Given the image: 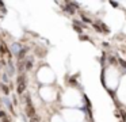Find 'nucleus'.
Masks as SVG:
<instances>
[{"label": "nucleus", "instance_id": "f257e3e1", "mask_svg": "<svg viewBox=\"0 0 126 122\" xmlns=\"http://www.w3.org/2000/svg\"><path fill=\"white\" fill-rule=\"evenodd\" d=\"M39 79L44 81H52L53 80V76H52V72L49 69H42L39 72Z\"/></svg>", "mask_w": 126, "mask_h": 122}, {"label": "nucleus", "instance_id": "f03ea898", "mask_svg": "<svg viewBox=\"0 0 126 122\" xmlns=\"http://www.w3.org/2000/svg\"><path fill=\"white\" fill-rule=\"evenodd\" d=\"M41 95L44 96V99H47V100H52L54 98V94H53V91L50 88H44L41 91Z\"/></svg>", "mask_w": 126, "mask_h": 122}, {"label": "nucleus", "instance_id": "7ed1b4c3", "mask_svg": "<svg viewBox=\"0 0 126 122\" xmlns=\"http://www.w3.org/2000/svg\"><path fill=\"white\" fill-rule=\"evenodd\" d=\"M11 50H12V52H14V53H18V52H19V50H20V46H19V45H18V43H14V45H12V46H11Z\"/></svg>", "mask_w": 126, "mask_h": 122}, {"label": "nucleus", "instance_id": "20e7f679", "mask_svg": "<svg viewBox=\"0 0 126 122\" xmlns=\"http://www.w3.org/2000/svg\"><path fill=\"white\" fill-rule=\"evenodd\" d=\"M53 122H60V121H58V117H54V119H53Z\"/></svg>", "mask_w": 126, "mask_h": 122}]
</instances>
